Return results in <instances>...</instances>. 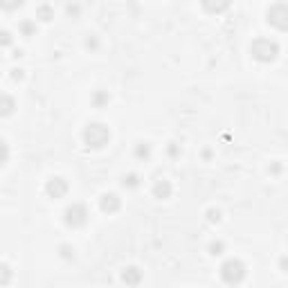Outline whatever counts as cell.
<instances>
[{
  "instance_id": "6da1fadb",
  "label": "cell",
  "mask_w": 288,
  "mask_h": 288,
  "mask_svg": "<svg viewBox=\"0 0 288 288\" xmlns=\"http://www.w3.org/2000/svg\"><path fill=\"white\" fill-rule=\"evenodd\" d=\"M81 138H84L86 146H90V149H104V146L110 142V131H108V126L102 122H93L84 129Z\"/></svg>"
},
{
  "instance_id": "7a4b0ae2",
  "label": "cell",
  "mask_w": 288,
  "mask_h": 288,
  "mask_svg": "<svg viewBox=\"0 0 288 288\" xmlns=\"http://www.w3.org/2000/svg\"><path fill=\"white\" fill-rule=\"evenodd\" d=\"M250 54L257 61L270 63V61H275L277 54H279V45L275 41H270V38H255V41L250 43Z\"/></svg>"
},
{
  "instance_id": "3957f363",
  "label": "cell",
  "mask_w": 288,
  "mask_h": 288,
  "mask_svg": "<svg viewBox=\"0 0 288 288\" xmlns=\"http://www.w3.org/2000/svg\"><path fill=\"white\" fill-rule=\"evenodd\" d=\"M221 279L230 286L241 284V281L245 279V264L239 259H227L225 264L221 266Z\"/></svg>"
},
{
  "instance_id": "277c9868",
  "label": "cell",
  "mask_w": 288,
  "mask_h": 288,
  "mask_svg": "<svg viewBox=\"0 0 288 288\" xmlns=\"http://www.w3.org/2000/svg\"><path fill=\"white\" fill-rule=\"evenodd\" d=\"M88 221V210L81 203H72L63 210V223L68 227H81Z\"/></svg>"
},
{
  "instance_id": "5b68a950",
  "label": "cell",
  "mask_w": 288,
  "mask_h": 288,
  "mask_svg": "<svg viewBox=\"0 0 288 288\" xmlns=\"http://www.w3.org/2000/svg\"><path fill=\"white\" fill-rule=\"evenodd\" d=\"M268 23L272 25V27H277V29H284L288 27V5L286 3H275V5H270V9H268Z\"/></svg>"
},
{
  "instance_id": "8992f818",
  "label": "cell",
  "mask_w": 288,
  "mask_h": 288,
  "mask_svg": "<svg viewBox=\"0 0 288 288\" xmlns=\"http://www.w3.org/2000/svg\"><path fill=\"white\" fill-rule=\"evenodd\" d=\"M68 189H70V185H68V180L61 178V176H52V178L45 183V194L50 196V198H63L65 194H68Z\"/></svg>"
},
{
  "instance_id": "52a82bcc",
  "label": "cell",
  "mask_w": 288,
  "mask_h": 288,
  "mask_svg": "<svg viewBox=\"0 0 288 288\" xmlns=\"http://www.w3.org/2000/svg\"><path fill=\"white\" fill-rule=\"evenodd\" d=\"M119 207H122V198L117 194H104L99 198V210L104 214H115V212H119Z\"/></svg>"
},
{
  "instance_id": "ba28073f",
  "label": "cell",
  "mask_w": 288,
  "mask_h": 288,
  "mask_svg": "<svg viewBox=\"0 0 288 288\" xmlns=\"http://www.w3.org/2000/svg\"><path fill=\"white\" fill-rule=\"evenodd\" d=\"M200 5L207 14H223L230 9L232 0H200Z\"/></svg>"
},
{
  "instance_id": "9c48e42d",
  "label": "cell",
  "mask_w": 288,
  "mask_h": 288,
  "mask_svg": "<svg viewBox=\"0 0 288 288\" xmlns=\"http://www.w3.org/2000/svg\"><path fill=\"white\" fill-rule=\"evenodd\" d=\"M122 281H124V284H129V286H138L140 281H142V270H140V268H135V266L124 268Z\"/></svg>"
},
{
  "instance_id": "30bf717a",
  "label": "cell",
  "mask_w": 288,
  "mask_h": 288,
  "mask_svg": "<svg viewBox=\"0 0 288 288\" xmlns=\"http://www.w3.org/2000/svg\"><path fill=\"white\" fill-rule=\"evenodd\" d=\"M171 191H174V187H171L169 180H164V178L155 180V185H153V196H155V198H160V200L169 198Z\"/></svg>"
},
{
  "instance_id": "8fae6325",
  "label": "cell",
  "mask_w": 288,
  "mask_h": 288,
  "mask_svg": "<svg viewBox=\"0 0 288 288\" xmlns=\"http://www.w3.org/2000/svg\"><path fill=\"white\" fill-rule=\"evenodd\" d=\"M14 110H16V102H14V97L12 95L0 93V117H9V115H14Z\"/></svg>"
},
{
  "instance_id": "7c38bea8",
  "label": "cell",
  "mask_w": 288,
  "mask_h": 288,
  "mask_svg": "<svg viewBox=\"0 0 288 288\" xmlns=\"http://www.w3.org/2000/svg\"><path fill=\"white\" fill-rule=\"evenodd\" d=\"M36 18L43 23H50L54 18V7L52 5H38L36 7Z\"/></svg>"
},
{
  "instance_id": "4fadbf2b",
  "label": "cell",
  "mask_w": 288,
  "mask_h": 288,
  "mask_svg": "<svg viewBox=\"0 0 288 288\" xmlns=\"http://www.w3.org/2000/svg\"><path fill=\"white\" fill-rule=\"evenodd\" d=\"M90 102H93L95 108H104V106L110 102V95L106 93V90H95L93 97H90Z\"/></svg>"
},
{
  "instance_id": "5bb4252c",
  "label": "cell",
  "mask_w": 288,
  "mask_h": 288,
  "mask_svg": "<svg viewBox=\"0 0 288 288\" xmlns=\"http://www.w3.org/2000/svg\"><path fill=\"white\" fill-rule=\"evenodd\" d=\"M135 158H140V160H149V155H151V144L149 142H138L135 144Z\"/></svg>"
},
{
  "instance_id": "9a60e30c",
  "label": "cell",
  "mask_w": 288,
  "mask_h": 288,
  "mask_svg": "<svg viewBox=\"0 0 288 288\" xmlns=\"http://www.w3.org/2000/svg\"><path fill=\"white\" fill-rule=\"evenodd\" d=\"M18 29H21V34L23 36H34V34H36V23L34 21H23L21 25H18Z\"/></svg>"
},
{
  "instance_id": "2e32d148",
  "label": "cell",
  "mask_w": 288,
  "mask_h": 288,
  "mask_svg": "<svg viewBox=\"0 0 288 288\" xmlns=\"http://www.w3.org/2000/svg\"><path fill=\"white\" fill-rule=\"evenodd\" d=\"M122 185L126 187V189H138L140 187V176L138 174H126L122 178Z\"/></svg>"
},
{
  "instance_id": "e0dca14e",
  "label": "cell",
  "mask_w": 288,
  "mask_h": 288,
  "mask_svg": "<svg viewBox=\"0 0 288 288\" xmlns=\"http://www.w3.org/2000/svg\"><path fill=\"white\" fill-rule=\"evenodd\" d=\"M25 0H0V9L3 12H16L18 7H23Z\"/></svg>"
},
{
  "instance_id": "ac0fdd59",
  "label": "cell",
  "mask_w": 288,
  "mask_h": 288,
  "mask_svg": "<svg viewBox=\"0 0 288 288\" xmlns=\"http://www.w3.org/2000/svg\"><path fill=\"white\" fill-rule=\"evenodd\" d=\"M12 281V268L7 264H0V286H7Z\"/></svg>"
},
{
  "instance_id": "d6986e66",
  "label": "cell",
  "mask_w": 288,
  "mask_h": 288,
  "mask_svg": "<svg viewBox=\"0 0 288 288\" xmlns=\"http://www.w3.org/2000/svg\"><path fill=\"white\" fill-rule=\"evenodd\" d=\"M207 250H210V255L219 257V255H223V250H225V243H223V241H212V243H210V248H207Z\"/></svg>"
},
{
  "instance_id": "ffe728a7",
  "label": "cell",
  "mask_w": 288,
  "mask_h": 288,
  "mask_svg": "<svg viewBox=\"0 0 288 288\" xmlns=\"http://www.w3.org/2000/svg\"><path fill=\"white\" fill-rule=\"evenodd\" d=\"M59 255L63 257V259H74V248L72 245H68V243H63V245H59Z\"/></svg>"
},
{
  "instance_id": "44dd1931",
  "label": "cell",
  "mask_w": 288,
  "mask_h": 288,
  "mask_svg": "<svg viewBox=\"0 0 288 288\" xmlns=\"http://www.w3.org/2000/svg\"><path fill=\"white\" fill-rule=\"evenodd\" d=\"M65 12H68V16L79 18V16H81V5H79V3H70L68 7H65Z\"/></svg>"
},
{
  "instance_id": "7402d4cb",
  "label": "cell",
  "mask_w": 288,
  "mask_h": 288,
  "mask_svg": "<svg viewBox=\"0 0 288 288\" xmlns=\"http://www.w3.org/2000/svg\"><path fill=\"white\" fill-rule=\"evenodd\" d=\"M7 160H9V146L5 140H0V167L7 162Z\"/></svg>"
},
{
  "instance_id": "603a6c76",
  "label": "cell",
  "mask_w": 288,
  "mask_h": 288,
  "mask_svg": "<svg viewBox=\"0 0 288 288\" xmlns=\"http://www.w3.org/2000/svg\"><path fill=\"white\" fill-rule=\"evenodd\" d=\"M207 221H210V223H219V221H221V210L210 207V210H207Z\"/></svg>"
},
{
  "instance_id": "cb8c5ba5",
  "label": "cell",
  "mask_w": 288,
  "mask_h": 288,
  "mask_svg": "<svg viewBox=\"0 0 288 288\" xmlns=\"http://www.w3.org/2000/svg\"><path fill=\"white\" fill-rule=\"evenodd\" d=\"M14 43V36L9 32H0V45H5V48H9V45Z\"/></svg>"
},
{
  "instance_id": "d4e9b609",
  "label": "cell",
  "mask_w": 288,
  "mask_h": 288,
  "mask_svg": "<svg viewBox=\"0 0 288 288\" xmlns=\"http://www.w3.org/2000/svg\"><path fill=\"white\" fill-rule=\"evenodd\" d=\"M84 45H86L88 50H97V48H99V38H97V36H88Z\"/></svg>"
},
{
  "instance_id": "484cf974",
  "label": "cell",
  "mask_w": 288,
  "mask_h": 288,
  "mask_svg": "<svg viewBox=\"0 0 288 288\" xmlns=\"http://www.w3.org/2000/svg\"><path fill=\"white\" fill-rule=\"evenodd\" d=\"M23 77H25V72H23L21 68H14V70H12V79H14V81H21Z\"/></svg>"
},
{
  "instance_id": "4316f807",
  "label": "cell",
  "mask_w": 288,
  "mask_h": 288,
  "mask_svg": "<svg viewBox=\"0 0 288 288\" xmlns=\"http://www.w3.org/2000/svg\"><path fill=\"white\" fill-rule=\"evenodd\" d=\"M178 153H180L178 144H169V155H178Z\"/></svg>"
},
{
  "instance_id": "83f0119b",
  "label": "cell",
  "mask_w": 288,
  "mask_h": 288,
  "mask_svg": "<svg viewBox=\"0 0 288 288\" xmlns=\"http://www.w3.org/2000/svg\"><path fill=\"white\" fill-rule=\"evenodd\" d=\"M270 171H272V174H279V171H281V164H272Z\"/></svg>"
}]
</instances>
